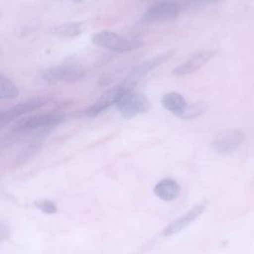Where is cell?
<instances>
[{"instance_id": "cell-1", "label": "cell", "mask_w": 254, "mask_h": 254, "mask_svg": "<svg viewBox=\"0 0 254 254\" xmlns=\"http://www.w3.org/2000/svg\"><path fill=\"white\" fill-rule=\"evenodd\" d=\"M84 67L76 61H68L60 65L52 66L41 72V80L47 84L72 82L83 77Z\"/></svg>"}, {"instance_id": "cell-2", "label": "cell", "mask_w": 254, "mask_h": 254, "mask_svg": "<svg viewBox=\"0 0 254 254\" xmlns=\"http://www.w3.org/2000/svg\"><path fill=\"white\" fill-rule=\"evenodd\" d=\"M93 44L115 53H128L140 48L143 43L139 39L125 38L112 31L102 30L91 37Z\"/></svg>"}, {"instance_id": "cell-3", "label": "cell", "mask_w": 254, "mask_h": 254, "mask_svg": "<svg viewBox=\"0 0 254 254\" xmlns=\"http://www.w3.org/2000/svg\"><path fill=\"white\" fill-rule=\"evenodd\" d=\"M64 113L59 111L28 116L19 120L13 126L12 133L14 135H20L43 128H53L54 126L62 123L64 120Z\"/></svg>"}, {"instance_id": "cell-4", "label": "cell", "mask_w": 254, "mask_h": 254, "mask_svg": "<svg viewBox=\"0 0 254 254\" xmlns=\"http://www.w3.org/2000/svg\"><path fill=\"white\" fill-rule=\"evenodd\" d=\"M122 117L133 118L137 115L148 112L151 109L150 100L140 92H126L116 103Z\"/></svg>"}, {"instance_id": "cell-5", "label": "cell", "mask_w": 254, "mask_h": 254, "mask_svg": "<svg viewBox=\"0 0 254 254\" xmlns=\"http://www.w3.org/2000/svg\"><path fill=\"white\" fill-rule=\"evenodd\" d=\"M173 53V51H168L142 62L126 75V77L120 82V84L127 91H133V88L137 85V83L141 80L142 77H144L150 70H152L159 64L166 62L169 58H171Z\"/></svg>"}, {"instance_id": "cell-6", "label": "cell", "mask_w": 254, "mask_h": 254, "mask_svg": "<svg viewBox=\"0 0 254 254\" xmlns=\"http://www.w3.org/2000/svg\"><path fill=\"white\" fill-rule=\"evenodd\" d=\"M50 101L49 96H35L25 101L19 102L16 105L8 108L5 111H0V129L5 125L27 113L35 111Z\"/></svg>"}, {"instance_id": "cell-7", "label": "cell", "mask_w": 254, "mask_h": 254, "mask_svg": "<svg viewBox=\"0 0 254 254\" xmlns=\"http://www.w3.org/2000/svg\"><path fill=\"white\" fill-rule=\"evenodd\" d=\"M181 7L177 2L163 1L151 6L143 15V20L149 23H158L172 20L178 16Z\"/></svg>"}, {"instance_id": "cell-8", "label": "cell", "mask_w": 254, "mask_h": 254, "mask_svg": "<svg viewBox=\"0 0 254 254\" xmlns=\"http://www.w3.org/2000/svg\"><path fill=\"white\" fill-rule=\"evenodd\" d=\"M244 139V134L242 131L237 129H231L224 131L219 134L212 142L213 150L222 155H227L233 153Z\"/></svg>"}, {"instance_id": "cell-9", "label": "cell", "mask_w": 254, "mask_h": 254, "mask_svg": "<svg viewBox=\"0 0 254 254\" xmlns=\"http://www.w3.org/2000/svg\"><path fill=\"white\" fill-rule=\"evenodd\" d=\"M127 91L120 83L117 84L115 87H112L105 91L92 105H90L85 110V115L88 117H94L109 106L114 103H117L118 100L124 95Z\"/></svg>"}, {"instance_id": "cell-10", "label": "cell", "mask_w": 254, "mask_h": 254, "mask_svg": "<svg viewBox=\"0 0 254 254\" xmlns=\"http://www.w3.org/2000/svg\"><path fill=\"white\" fill-rule=\"evenodd\" d=\"M206 206H207L206 200H203V201L195 204L193 207H191L188 212L183 214L181 217H179V218L175 219L174 221H172L171 223H169L163 231L164 236L174 235V234L178 233L179 231H181L182 229H184L185 227H187L189 224H190L193 220H195L205 210Z\"/></svg>"}, {"instance_id": "cell-11", "label": "cell", "mask_w": 254, "mask_h": 254, "mask_svg": "<svg viewBox=\"0 0 254 254\" xmlns=\"http://www.w3.org/2000/svg\"><path fill=\"white\" fill-rule=\"evenodd\" d=\"M215 52L214 51H201L198 53H195L192 55L190 58H189L186 62L178 65L176 68L173 69V74L182 76V75H187L190 73H192L199 69L202 65H204L213 56Z\"/></svg>"}, {"instance_id": "cell-12", "label": "cell", "mask_w": 254, "mask_h": 254, "mask_svg": "<svg viewBox=\"0 0 254 254\" xmlns=\"http://www.w3.org/2000/svg\"><path fill=\"white\" fill-rule=\"evenodd\" d=\"M51 129L52 128H43V129H39L36 132L33 139L31 140V142L26 146L25 149L22 150V152L17 157V164L18 165H21V164L27 162L28 160L33 158L39 152L43 142L45 141L46 137L50 133Z\"/></svg>"}, {"instance_id": "cell-13", "label": "cell", "mask_w": 254, "mask_h": 254, "mask_svg": "<svg viewBox=\"0 0 254 254\" xmlns=\"http://www.w3.org/2000/svg\"><path fill=\"white\" fill-rule=\"evenodd\" d=\"M154 193L163 200H174L180 194V186L174 179L166 178L154 187Z\"/></svg>"}, {"instance_id": "cell-14", "label": "cell", "mask_w": 254, "mask_h": 254, "mask_svg": "<svg viewBox=\"0 0 254 254\" xmlns=\"http://www.w3.org/2000/svg\"><path fill=\"white\" fill-rule=\"evenodd\" d=\"M161 104L164 108H166L176 116L180 117L186 109L188 102L182 94L172 91L163 95V97L161 98Z\"/></svg>"}, {"instance_id": "cell-15", "label": "cell", "mask_w": 254, "mask_h": 254, "mask_svg": "<svg viewBox=\"0 0 254 254\" xmlns=\"http://www.w3.org/2000/svg\"><path fill=\"white\" fill-rule=\"evenodd\" d=\"M85 30V24L83 22H66L50 29L49 33L56 36L64 37H75L83 33Z\"/></svg>"}, {"instance_id": "cell-16", "label": "cell", "mask_w": 254, "mask_h": 254, "mask_svg": "<svg viewBox=\"0 0 254 254\" xmlns=\"http://www.w3.org/2000/svg\"><path fill=\"white\" fill-rule=\"evenodd\" d=\"M18 94L17 85L9 77L0 73V99H14Z\"/></svg>"}, {"instance_id": "cell-17", "label": "cell", "mask_w": 254, "mask_h": 254, "mask_svg": "<svg viewBox=\"0 0 254 254\" xmlns=\"http://www.w3.org/2000/svg\"><path fill=\"white\" fill-rule=\"evenodd\" d=\"M206 104L203 102H196L193 104H188L184 112L181 114L180 118L183 119H194L202 114L206 109Z\"/></svg>"}, {"instance_id": "cell-18", "label": "cell", "mask_w": 254, "mask_h": 254, "mask_svg": "<svg viewBox=\"0 0 254 254\" xmlns=\"http://www.w3.org/2000/svg\"><path fill=\"white\" fill-rule=\"evenodd\" d=\"M34 204L38 209L42 210L43 212H45L47 214H54L58 211L57 204L53 200L48 199V198L37 199V200H35Z\"/></svg>"}, {"instance_id": "cell-19", "label": "cell", "mask_w": 254, "mask_h": 254, "mask_svg": "<svg viewBox=\"0 0 254 254\" xmlns=\"http://www.w3.org/2000/svg\"><path fill=\"white\" fill-rule=\"evenodd\" d=\"M9 227L5 223H0V241L9 237Z\"/></svg>"}]
</instances>
